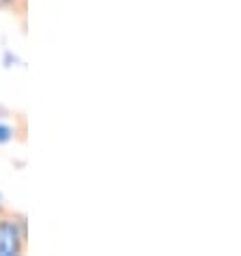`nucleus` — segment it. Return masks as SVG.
Listing matches in <instances>:
<instances>
[{"instance_id": "obj_1", "label": "nucleus", "mask_w": 241, "mask_h": 256, "mask_svg": "<svg viewBox=\"0 0 241 256\" xmlns=\"http://www.w3.org/2000/svg\"><path fill=\"white\" fill-rule=\"evenodd\" d=\"M28 248V222L13 211H0V256H22Z\"/></svg>"}, {"instance_id": "obj_3", "label": "nucleus", "mask_w": 241, "mask_h": 256, "mask_svg": "<svg viewBox=\"0 0 241 256\" xmlns=\"http://www.w3.org/2000/svg\"><path fill=\"white\" fill-rule=\"evenodd\" d=\"M24 0H0V11H22Z\"/></svg>"}, {"instance_id": "obj_2", "label": "nucleus", "mask_w": 241, "mask_h": 256, "mask_svg": "<svg viewBox=\"0 0 241 256\" xmlns=\"http://www.w3.org/2000/svg\"><path fill=\"white\" fill-rule=\"evenodd\" d=\"M13 138H16V132H13V127L0 120V144H6V142H11Z\"/></svg>"}, {"instance_id": "obj_4", "label": "nucleus", "mask_w": 241, "mask_h": 256, "mask_svg": "<svg viewBox=\"0 0 241 256\" xmlns=\"http://www.w3.org/2000/svg\"><path fill=\"white\" fill-rule=\"evenodd\" d=\"M0 211H2V209H0Z\"/></svg>"}, {"instance_id": "obj_5", "label": "nucleus", "mask_w": 241, "mask_h": 256, "mask_svg": "<svg viewBox=\"0 0 241 256\" xmlns=\"http://www.w3.org/2000/svg\"><path fill=\"white\" fill-rule=\"evenodd\" d=\"M0 209H2V207H0Z\"/></svg>"}]
</instances>
